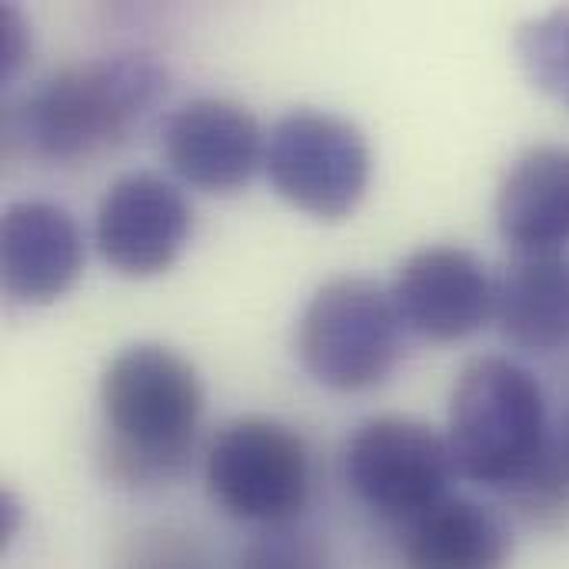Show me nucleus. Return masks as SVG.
Wrapping results in <instances>:
<instances>
[{
  "instance_id": "4468645a",
  "label": "nucleus",
  "mask_w": 569,
  "mask_h": 569,
  "mask_svg": "<svg viewBox=\"0 0 569 569\" xmlns=\"http://www.w3.org/2000/svg\"><path fill=\"white\" fill-rule=\"evenodd\" d=\"M493 317L500 333L527 353L569 347V257H513L497 277Z\"/></svg>"
},
{
  "instance_id": "f03ea898",
  "label": "nucleus",
  "mask_w": 569,
  "mask_h": 569,
  "mask_svg": "<svg viewBox=\"0 0 569 569\" xmlns=\"http://www.w3.org/2000/svg\"><path fill=\"white\" fill-rule=\"evenodd\" d=\"M103 463L117 483L157 487L183 473L203 417V383L190 360L160 343L120 350L100 383Z\"/></svg>"
},
{
  "instance_id": "20e7f679",
  "label": "nucleus",
  "mask_w": 569,
  "mask_h": 569,
  "mask_svg": "<svg viewBox=\"0 0 569 569\" xmlns=\"http://www.w3.org/2000/svg\"><path fill=\"white\" fill-rule=\"evenodd\" d=\"M400 327L387 290L363 277H337L310 297L297 323V357L320 387L360 393L393 373Z\"/></svg>"
},
{
  "instance_id": "ddd939ff",
  "label": "nucleus",
  "mask_w": 569,
  "mask_h": 569,
  "mask_svg": "<svg viewBox=\"0 0 569 569\" xmlns=\"http://www.w3.org/2000/svg\"><path fill=\"white\" fill-rule=\"evenodd\" d=\"M513 530L500 510L447 497L407 523L400 560L403 569H510Z\"/></svg>"
},
{
  "instance_id": "9b49d317",
  "label": "nucleus",
  "mask_w": 569,
  "mask_h": 569,
  "mask_svg": "<svg viewBox=\"0 0 569 569\" xmlns=\"http://www.w3.org/2000/svg\"><path fill=\"white\" fill-rule=\"evenodd\" d=\"M83 270L73 217L47 200H17L0 220V280L23 307L57 303Z\"/></svg>"
},
{
  "instance_id": "dca6fc26",
  "label": "nucleus",
  "mask_w": 569,
  "mask_h": 569,
  "mask_svg": "<svg viewBox=\"0 0 569 569\" xmlns=\"http://www.w3.org/2000/svg\"><path fill=\"white\" fill-rule=\"evenodd\" d=\"M507 503L533 527L567 530L569 527V443L553 440L537 467L503 493Z\"/></svg>"
},
{
  "instance_id": "9d476101",
  "label": "nucleus",
  "mask_w": 569,
  "mask_h": 569,
  "mask_svg": "<svg viewBox=\"0 0 569 569\" xmlns=\"http://www.w3.org/2000/svg\"><path fill=\"white\" fill-rule=\"evenodd\" d=\"M267 143L257 117L223 97H197L180 103L163 127V157L170 170L213 197L243 190L263 163Z\"/></svg>"
},
{
  "instance_id": "f8f14e48",
  "label": "nucleus",
  "mask_w": 569,
  "mask_h": 569,
  "mask_svg": "<svg viewBox=\"0 0 569 569\" xmlns=\"http://www.w3.org/2000/svg\"><path fill=\"white\" fill-rule=\"evenodd\" d=\"M493 213L513 257L567 253L569 147L540 143L523 150L500 180Z\"/></svg>"
},
{
  "instance_id": "7ed1b4c3",
  "label": "nucleus",
  "mask_w": 569,
  "mask_h": 569,
  "mask_svg": "<svg viewBox=\"0 0 569 569\" xmlns=\"http://www.w3.org/2000/svg\"><path fill=\"white\" fill-rule=\"evenodd\" d=\"M553 440L543 387L523 363L477 357L460 370L447 427L457 477L510 493Z\"/></svg>"
},
{
  "instance_id": "f257e3e1",
  "label": "nucleus",
  "mask_w": 569,
  "mask_h": 569,
  "mask_svg": "<svg viewBox=\"0 0 569 569\" xmlns=\"http://www.w3.org/2000/svg\"><path fill=\"white\" fill-rule=\"evenodd\" d=\"M167 93V70L147 53L67 63L37 80L7 113V147L43 163H77L123 143Z\"/></svg>"
},
{
  "instance_id": "1a4fd4ad",
  "label": "nucleus",
  "mask_w": 569,
  "mask_h": 569,
  "mask_svg": "<svg viewBox=\"0 0 569 569\" xmlns=\"http://www.w3.org/2000/svg\"><path fill=\"white\" fill-rule=\"evenodd\" d=\"M390 297L407 330L433 343H457L493 320L497 280L477 253L433 243L403 260Z\"/></svg>"
},
{
  "instance_id": "6e6552de",
  "label": "nucleus",
  "mask_w": 569,
  "mask_h": 569,
  "mask_svg": "<svg viewBox=\"0 0 569 569\" xmlns=\"http://www.w3.org/2000/svg\"><path fill=\"white\" fill-rule=\"evenodd\" d=\"M190 227L193 217L183 193L150 170L113 180L97 207L100 257L133 280L170 270L190 240Z\"/></svg>"
},
{
  "instance_id": "423d86ee",
  "label": "nucleus",
  "mask_w": 569,
  "mask_h": 569,
  "mask_svg": "<svg viewBox=\"0 0 569 569\" xmlns=\"http://www.w3.org/2000/svg\"><path fill=\"white\" fill-rule=\"evenodd\" d=\"M263 167L290 207L313 220L340 223L360 207L373 160L357 123L303 107L273 123Z\"/></svg>"
},
{
  "instance_id": "6ab92c4d",
  "label": "nucleus",
  "mask_w": 569,
  "mask_h": 569,
  "mask_svg": "<svg viewBox=\"0 0 569 569\" xmlns=\"http://www.w3.org/2000/svg\"><path fill=\"white\" fill-rule=\"evenodd\" d=\"M20 520H23V510H20L17 497H13L10 490H3V493H0V540H3V547L17 537Z\"/></svg>"
},
{
  "instance_id": "0eeeda50",
  "label": "nucleus",
  "mask_w": 569,
  "mask_h": 569,
  "mask_svg": "<svg viewBox=\"0 0 569 569\" xmlns=\"http://www.w3.org/2000/svg\"><path fill=\"white\" fill-rule=\"evenodd\" d=\"M347 483L383 520L410 523L450 497V443L410 417H373L357 427L343 457Z\"/></svg>"
},
{
  "instance_id": "f3484780",
  "label": "nucleus",
  "mask_w": 569,
  "mask_h": 569,
  "mask_svg": "<svg viewBox=\"0 0 569 569\" xmlns=\"http://www.w3.org/2000/svg\"><path fill=\"white\" fill-rule=\"evenodd\" d=\"M237 569H330L327 543L317 533L290 527H270L247 543Z\"/></svg>"
},
{
  "instance_id": "2eb2a0df",
  "label": "nucleus",
  "mask_w": 569,
  "mask_h": 569,
  "mask_svg": "<svg viewBox=\"0 0 569 569\" xmlns=\"http://www.w3.org/2000/svg\"><path fill=\"white\" fill-rule=\"evenodd\" d=\"M517 60L540 93L569 103V7L543 10L517 30Z\"/></svg>"
},
{
  "instance_id": "a211bd4d",
  "label": "nucleus",
  "mask_w": 569,
  "mask_h": 569,
  "mask_svg": "<svg viewBox=\"0 0 569 569\" xmlns=\"http://www.w3.org/2000/svg\"><path fill=\"white\" fill-rule=\"evenodd\" d=\"M30 53V27L13 3H0V83H10Z\"/></svg>"
},
{
  "instance_id": "aec40b11",
  "label": "nucleus",
  "mask_w": 569,
  "mask_h": 569,
  "mask_svg": "<svg viewBox=\"0 0 569 569\" xmlns=\"http://www.w3.org/2000/svg\"><path fill=\"white\" fill-rule=\"evenodd\" d=\"M567 443H569V437H567Z\"/></svg>"
},
{
  "instance_id": "39448f33",
  "label": "nucleus",
  "mask_w": 569,
  "mask_h": 569,
  "mask_svg": "<svg viewBox=\"0 0 569 569\" xmlns=\"http://www.w3.org/2000/svg\"><path fill=\"white\" fill-rule=\"evenodd\" d=\"M203 480L210 500L240 523L290 527L310 497L303 440L267 417H240L207 447Z\"/></svg>"
},
{
  "instance_id": "412c9836",
  "label": "nucleus",
  "mask_w": 569,
  "mask_h": 569,
  "mask_svg": "<svg viewBox=\"0 0 569 569\" xmlns=\"http://www.w3.org/2000/svg\"><path fill=\"white\" fill-rule=\"evenodd\" d=\"M567 107H569V103H567Z\"/></svg>"
}]
</instances>
